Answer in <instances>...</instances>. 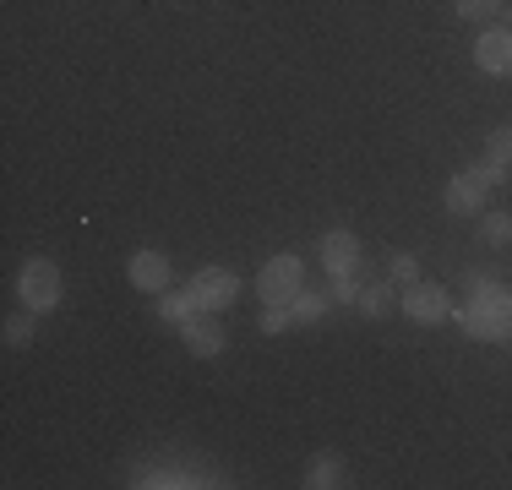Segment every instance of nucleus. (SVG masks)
<instances>
[{"instance_id": "4468645a", "label": "nucleus", "mask_w": 512, "mask_h": 490, "mask_svg": "<svg viewBox=\"0 0 512 490\" xmlns=\"http://www.w3.org/2000/svg\"><path fill=\"white\" fill-rule=\"evenodd\" d=\"M355 311L365 316V322H382V316L398 311V289L393 284H365L360 300H355Z\"/></svg>"}, {"instance_id": "9d476101", "label": "nucleus", "mask_w": 512, "mask_h": 490, "mask_svg": "<svg viewBox=\"0 0 512 490\" xmlns=\"http://www.w3.org/2000/svg\"><path fill=\"white\" fill-rule=\"evenodd\" d=\"M316 256H322V267H327V278H338V273H360V256H365V245L355 229H327L322 245H316Z\"/></svg>"}, {"instance_id": "ddd939ff", "label": "nucleus", "mask_w": 512, "mask_h": 490, "mask_svg": "<svg viewBox=\"0 0 512 490\" xmlns=\"http://www.w3.org/2000/svg\"><path fill=\"white\" fill-rule=\"evenodd\" d=\"M306 490H338L349 485V463L338 458V452H316V458L306 463V480H300Z\"/></svg>"}, {"instance_id": "412c9836", "label": "nucleus", "mask_w": 512, "mask_h": 490, "mask_svg": "<svg viewBox=\"0 0 512 490\" xmlns=\"http://www.w3.org/2000/svg\"><path fill=\"white\" fill-rule=\"evenodd\" d=\"M360 273H338V278H327V300H333V305H355L360 300Z\"/></svg>"}, {"instance_id": "1a4fd4ad", "label": "nucleus", "mask_w": 512, "mask_h": 490, "mask_svg": "<svg viewBox=\"0 0 512 490\" xmlns=\"http://www.w3.org/2000/svg\"><path fill=\"white\" fill-rule=\"evenodd\" d=\"M180 343H186L191 354H202V360H213V354L229 349V333H224V322H218V311H197V316L180 322Z\"/></svg>"}, {"instance_id": "6ab92c4d", "label": "nucleus", "mask_w": 512, "mask_h": 490, "mask_svg": "<svg viewBox=\"0 0 512 490\" xmlns=\"http://www.w3.org/2000/svg\"><path fill=\"white\" fill-rule=\"evenodd\" d=\"M502 6H507V0H453V11L463 22H485V28L502 17Z\"/></svg>"}, {"instance_id": "dca6fc26", "label": "nucleus", "mask_w": 512, "mask_h": 490, "mask_svg": "<svg viewBox=\"0 0 512 490\" xmlns=\"http://www.w3.org/2000/svg\"><path fill=\"white\" fill-rule=\"evenodd\" d=\"M153 300H158V316H164V322H175V327L186 322V316H197V311H202L191 289H164V294H153Z\"/></svg>"}, {"instance_id": "f03ea898", "label": "nucleus", "mask_w": 512, "mask_h": 490, "mask_svg": "<svg viewBox=\"0 0 512 490\" xmlns=\"http://www.w3.org/2000/svg\"><path fill=\"white\" fill-rule=\"evenodd\" d=\"M60 294H66V278H60V267L50 256H28L17 273V305H28V311L50 316L60 305Z\"/></svg>"}, {"instance_id": "a211bd4d", "label": "nucleus", "mask_w": 512, "mask_h": 490, "mask_svg": "<svg viewBox=\"0 0 512 490\" xmlns=\"http://www.w3.org/2000/svg\"><path fill=\"white\" fill-rule=\"evenodd\" d=\"M480 245H491V251L512 245V213H480Z\"/></svg>"}, {"instance_id": "20e7f679", "label": "nucleus", "mask_w": 512, "mask_h": 490, "mask_svg": "<svg viewBox=\"0 0 512 490\" xmlns=\"http://www.w3.org/2000/svg\"><path fill=\"white\" fill-rule=\"evenodd\" d=\"M126 485H137V490H207V485H229V480H213L202 463H142V469H131Z\"/></svg>"}, {"instance_id": "2eb2a0df", "label": "nucleus", "mask_w": 512, "mask_h": 490, "mask_svg": "<svg viewBox=\"0 0 512 490\" xmlns=\"http://www.w3.org/2000/svg\"><path fill=\"white\" fill-rule=\"evenodd\" d=\"M289 311H295V327H316L333 311V300H327V289H300L295 300H289Z\"/></svg>"}, {"instance_id": "39448f33", "label": "nucleus", "mask_w": 512, "mask_h": 490, "mask_svg": "<svg viewBox=\"0 0 512 490\" xmlns=\"http://www.w3.org/2000/svg\"><path fill=\"white\" fill-rule=\"evenodd\" d=\"M398 311H404L414 327H436V322L453 316V294L442 284H431V278H414V284H404V294H398Z\"/></svg>"}, {"instance_id": "423d86ee", "label": "nucleus", "mask_w": 512, "mask_h": 490, "mask_svg": "<svg viewBox=\"0 0 512 490\" xmlns=\"http://www.w3.org/2000/svg\"><path fill=\"white\" fill-rule=\"evenodd\" d=\"M186 289L197 294L202 311H224V305H235V300H240L246 278H240L235 267H197V273L186 278Z\"/></svg>"}, {"instance_id": "6e6552de", "label": "nucleus", "mask_w": 512, "mask_h": 490, "mask_svg": "<svg viewBox=\"0 0 512 490\" xmlns=\"http://www.w3.org/2000/svg\"><path fill=\"white\" fill-rule=\"evenodd\" d=\"M126 278H131V289H142V294H164L169 278H175V267H169V256L158 251V245H142V251L126 256Z\"/></svg>"}, {"instance_id": "5701e85b", "label": "nucleus", "mask_w": 512, "mask_h": 490, "mask_svg": "<svg viewBox=\"0 0 512 490\" xmlns=\"http://www.w3.org/2000/svg\"><path fill=\"white\" fill-rule=\"evenodd\" d=\"M507 354H512V338H507Z\"/></svg>"}, {"instance_id": "9b49d317", "label": "nucleus", "mask_w": 512, "mask_h": 490, "mask_svg": "<svg viewBox=\"0 0 512 490\" xmlns=\"http://www.w3.org/2000/svg\"><path fill=\"white\" fill-rule=\"evenodd\" d=\"M474 66H480L485 77H512V28L491 22V28L474 39Z\"/></svg>"}, {"instance_id": "aec40b11", "label": "nucleus", "mask_w": 512, "mask_h": 490, "mask_svg": "<svg viewBox=\"0 0 512 490\" xmlns=\"http://www.w3.org/2000/svg\"><path fill=\"white\" fill-rule=\"evenodd\" d=\"M256 327H262L267 338H278V333H289V327H295V311H289V305H262Z\"/></svg>"}, {"instance_id": "f3484780", "label": "nucleus", "mask_w": 512, "mask_h": 490, "mask_svg": "<svg viewBox=\"0 0 512 490\" xmlns=\"http://www.w3.org/2000/svg\"><path fill=\"white\" fill-rule=\"evenodd\" d=\"M33 327H39V311H28V305H22V311H11V316H6L0 338H6L11 349H22V343H33Z\"/></svg>"}, {"instance_id": "0eeeda50", "label": "nucleus", "mask_w": 512, "mask_h": 490, "mask_svg": "<svg viewBox=\"0 0 512 490\" xmlns=\"http://www.w3.org/2000/svg\"><path fill=\"white\" fill-rule=\"evenodd\" d=\"M485 196H491V186H485L480 164H469V169H458V175L447 180L442 207H447L453 218H480V213H485Z\"/></svg>"}, {"instance_id": "7ed1b4c3", "label": "nucleus", "mask_w": 512, "mask_h": 490, "mask_svg": "<svg viewBox=\"0 0 512 490\" xmlns=\"http://www.w3.org/2000/svg\"><path fill=\"white\" fill-rule=\"evenodd\" d=\"M300 289H306V262H300L295 251L267 256L262 273H256V300H262V305H289Z\"/></svg>"}, {"instance_id": "4be33fe9", "label": "nucleus", "mask_w": 512, "mask_h": 490, "mask_svg": "<svg viewBox=\"0 0 512 490\" xmlns=\"http://www.w3.org/2000/svg\"><path fill=\"white\" fill-rule=\"evenodd\" d=\"M420 278V256L414 251H393V284H414Z\"/></svg>"}, {"instance_id": "f257e3e1", "label": "nucleus", "mask_w": 512, "mask_h": 490, "mask_svg": "<svg viewBox=\"0 0 512 490\" xmlns=\"http://www.w3.org/2000/svg\"><path fill=\"white\" fill-rule=\"evenodd\" d=\"M447 322L463 327V338L474 343H507L512 338V284L496 273H469V300L453 305Z\"/></svg>"}, {"instance_id": "f8f14e48", "label": "nucleus", "mask_w": 512, "mask_h": 490, "mask_svg": "<svg viewBox=\"0 0 512 490\" xmlns=\"http://www.w3.org/2000/svg\"><path fill=\"white\" fill-rule=\"evenodd\" d=\"M480 175L485 186H507L512 180V126H496L491 137H485V158H480Z\"/></svg>"}]
</instances>
